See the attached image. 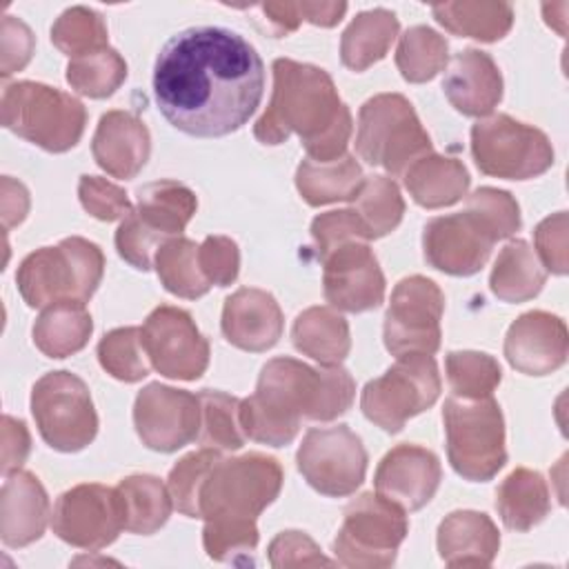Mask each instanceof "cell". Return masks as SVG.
<instances>
[{
    "mask_svg": "<svg viewBox=\"0 0 569 569\" xmlns=\"http://www.w3.org/2000/svg\"><path fill=\"white\" fill-rule=\"evenodd\" d=\"M151 82L171 127L193 138H222L247 124L260 107L264 64L238 31L189 27L164 42Z\"/></svg>",
    "mask_w": 569,
    "mask_h": 569,
    "instance_id": "1",
    "label": "cell"
},
{
    "mask_svg": "<svg viewBox=\"0 0 569 569\" xmlns=\"http://www.w3.org/2000/svg\"><path fill=\"white\" fill-rule=\"evenodd\" d=\"M356 382L340 367H309L296 358H271L256 391L240 400V427L249 440L284 447L300 431V420L329 422L353 405Z\"/></svg>",
    "mask_w": 569,
    "mask_h": 569,
    "instance_id": "2",
    "label": "cell"
},
{
    "mask_svg": "<svg viewBox=\"0 0 569 569\" xmlns=\"http://www.w3.org/2000/svg\"><path fill=\"white\" fill-rule=\"evenodd\" d=\"M273 89L264 113L253 124L262 144H280L300 136L307 158L331 162L345 156L353 120L331 76L309 62L278 58L271 64Z\"/></svg>",
    "mask_w": 569,
    "mask_h": 569,
    "instance_id": "3",
    "label": "cell"
},
{
    "mask_svg": "<svg viewBox=\"0 0 569 569\" xmlns=\"http://www.w3.org/2000/svg\"><path fill=\"white\" fill-rule=\"evenodd\" d=\"M104 273L102 249L80 236L31 251L16 271V284L31 309L53 302H89Z\"/></svg>",
    "mask_w": 569,
    "mask_h": 569,
    "instance_id": "4",
    "label": "cell"
},
{
    "mask_svg": "<svg viewBox=\"0 0 569 569\" xmlns=\"http://www.w3.org/2000/svg\"><path fill=\"white\" fill-rule=\"evenodd\" d=\"M2 127L18 138L49 151L64 153L73 149L87 124L84 104L56 87L18 80L2 89Z\"/></svg>",
    "mask_w": 569,
    "mask_h": 569,
    "instance_id": "5",
    "label": "cell"
},
{
    "mask_svg": "<svg viewBox=\"0 0 569 569\" xmlns=\"http://www.w3.org/2000/svg\"><path fill=\"white\" fill-rule=\"evenodd\" d=\"M356 151L367 164L398 178L433 149L413 104L402 93H378L358 111Z\"/></svg>",
    "mask_w": 569,
    "mask_h": 569,
    "instance_id": "6",
    "label": "cell"
},
{
    "mask_svg": "<svg viewBox=\"0 0 569 569\" xmlns=\"http://www.w3.org/2000/svg\"><path fill=\"white\" fill-rule=\"evenodd\" d=\"M442 425L447 458L458 476L471 482H487L505 467V418L493 396L476 400L447 398Z\"/></svg>",
    "mask_w": 569,
    "mask_h": 569,
    "instance_id": "7",
    "label": "cell"
},
{
    "mask_svg": "<svg viewBox=\"0 0 569 569\" xmlns=\"http://www.w3.org/2000/svg\"><path fill=\"white\" fill-rule=\"evenodd\" d=\"M282 480V467L271 456L220 458L200 487V518L256 520L278 498Z\"/></svg>",
    "mask_w": 569,
    "mask_h": 569,
    "instance_id": "8",
    "label": "cell"
},
{
    "mask_svg": "<svg viewBox=\"0 0 569 569\" xmlns=\"http://www.w3.org/2000/svg\"><path fill=\"white\" fill-rule=\"evenodd\" d=\"M407 533V513L382 496L367 491L345 507L331 549L336 562L345 567L382 569L396 562Z\"/></svg>",
    "mask_w": 569,
    "mask_h": 569,
    "instance_id": "9",
    "label": "cell"
},
{
    "mask_svg": "<svg viewBox=\"0 0 569 569\" xmlns=\"http://www.w3.org/2000/svg\"><path fill=\"white\" fill-rule=\"evenodd\" d=\"M442 389L433 356L409 353L378 378L369 380L360 393V409L369 422L387 433H398L409 418L433 407Z\"/></svg>",
    "mask_w": 569,
    "mask_h": 569,
    "instance_id": "10",
    "label": "cell"
},
{
    "mask_svg": "<svg viewBox=\"0 0 569 569\" xmlns=\"http://www.w3.org/2000/svg\"><path fill=\"white\" fill-rule=\"evenodd\" d=\"M31 416L40 438L56 451L76 453L98 433V413L87 382L71 371H49L31 389Z\"/></svg>",
    "mask_w": 569,
    "mask_h": 569,
    "instance_id": "11",
    "label": "cell"
},
{
    "mask_svg": "<svg viewBox=\"0 0 569 569\" xmlns=\"http://www.w3.org/2000/svg\"><path fill=\"white\" fill-rule=\"evenodd\" d=\"M471 156L485 176L502 180L538 178L553 167L549 138L507 113L480 118L471 127Z\"/></svg>",
    "mask_w": 569,
    "mask_h": 569,
    "instance_id": "12",
    "label": "cell"
},
{
    "mask_svg": "<svg viewBox=\"0 0 569 569\" xmlns=\"http://www.w3.org/2000/svg\"><path fill=\"white\" fill-rule=\"evenodd\" d=\"M367 449L347 425L313 427L305 433L296 465L311 489L329 498L356 493L367 473Z\"/></svg>",
    "mask_w": 569,
    "mask_h": 569,
    "instance_id": "13",
    "label": "cell"
},
{
    "mask_svg": "<svg viewBox=\"0 0 569 569\" xmlns=\"http://www.w3.org/2000/svg\"><path fill=\"white\" fill-rule=\"evenodd\" d=\"M445 313L442 289L425 278H402L393 291L385 311L382 340L391 356L425 353L433 356L440 349V320Z\"/></svg>",
    "mask_w": 569,
    "mask_h": 569,
    "instance_id": "14",
    "label": "cell"
},
{
    "mask_svg": "<svg viewBox=\"0 0 569 569\" xmlns=\"http://www.w3.org/2000/svg\"><path fill=\"white\" fill-rule=\"evenodd\" d=\"M140 340L151 367L171 380H198L209 365V340L189 311L156 307L140 327Z\"/></svg>",
    "mask_w": 569,
    "mask_h": 569,
    "instance_id": "15",
    "label": "cell"
},
{
    "mask_svg": "<svg viewBox=\"0 0 569 569\" xmlns=\"http://www.w3.org/2000/svg\"><path fill=\"white\" fill-rule=\"evenodd\" d=\"M200 398L160 382L142 387L133 402V427L151 451L173 453L200 436Z\"/></svg>",
    "mask_w": 569,
    "mask_h": 569,
    "instance_id": "16",
    "label": "cell"
},
{
    "mask_svg": "<svg viewBox=\"0 0 569 569\" xmlns=\"http://www.w3.org/2000/svg\"><path fill=\"white\" fill-rule=\"evenodd\" d=\"M51 529L78 549L98 551L111 545L124 529L116 487L84 482L67 489L53 505Z\"/></svg>",
    "mask_w": 569,
    "mask_h": 569,
    "instance_id": "17",
    "label": "cell"
},
{
    "mask_svg": "<svg viewBox=\"0 0 569 569\" xmlns=\"http://www.w3.org/2000/svg\"><path fill=\"white\" fill-rule=\"evenodd\" d=\"M320 262L325 300L336 311L362 313L382 305L385 276L369 242H342L322 256Z\"/></svg>",
    "mask_w": 569,
    "mask_h": 569,
    "instance_id": "18",
    "label": "cell"
},
{
    "mask_svg": "<svg viewBox=\"0 0 569 569\" xmlns=\"http://www.w3.org/2000/svg\"><path fill=\"white\" fill-rule=\"evenodd\" d=\"M498 242L496 233L469 209L431 218L422 231L425 260L449 276L478 273Z\"/></svg>",
    "mask_w": 569,
    "mask_h": 569,
    "instance_id": "19",
    "label": "cell"
},
{
    "mask_svg": "<svg viewBox=\"0 0 569 569\" xmlns=\"http://www.w3.org/2000/svg\"><path fill=\"white\" fill-rule=\"evenodd\" d=\"M442 467L438 456L420 445H396L373 473L376 493L400 507L405 513L422 509L438 491Z\"/></svg>",
    "mask_w": 569,
    "mask_h": 569,
    "instance_id": "20",
    "label": "cell"
},
{
    "mask_svg": "<svg viewBox=\"0 0 569 569\" xmlns=\"http://www.w3.org/2000/svg\"><path fill=\"white\" fill-rule=\"evenodd\" d=\"M502 349L507 362L525 376L553 373L567 362V325L549 311H525L507 329Z\"/></svg>",
    "mask_w": 569,
    "mask_h": 569,
    "instance_id": "21",
    "label": "cell"
},
{
    "mask_svg": "<svg viewBox=\"0 0 569 569\" xmlns=\"http://www.w3.org/2000/svg\"><path fill=\"white\" fill-rule=\"evenodd\" d=\"M220 329L227 342L236 349L262 353L278 345L284 329V316L269 291L240 287L224 300Z\"/></svg>",
    "mask_w": 569,
    "mask_h": 569,
    "instance_id": "22",
    "label": "cell"
},
{
    "mask_svg": "<svg viewBox=\"0 0 569 569\" xmlns=\"http://www.w3.org/2000/svg\"><path fill=\"white\" fill-rule=\"evenodd\" d=\"M91 153L96 164L111 178L131 180L149 160L151 136L147 124L131 111L111 109L100 116Z\"/></svg>",
    "mask_w": 569,
    "mask_h": 569,
    "instance_id": "23",
    "label": "cell"
},
{
    "mask_svg": "<svg viewBox=\"0 0 569 569\" xmlns=\"http://www.w3.org/2000/svg\"><path fill=\"white\" fill-rule=\"evenodd\" d=\"M442 91L458 113L485 118L502 100V73L487 51L469 47L449 60Z\"/></svg>",
    "mask_w": 569,
    "mask_h": 569,
    "instance_id": "24",
    "label": "cell"
},
{
    "mask_svg": "<svg viewBox=\"0 0 569 569\" xmlns=\"http://www.w3.org/2000/svg\"><path fill=\"white\" fill-rule=\"evenodd\" d=\"M49 520V496L31 471H13L0 491V538L7 547H27L42 538Z\"/></svg>",
    "mask_w": 569,
    "mask_h": 569,
    "instance_id": "25",
    "label": "cell"
},
{
    "mask_svg": "<svg viewBox=\"0 0 569 569\" xmlns=\"http://www.w3.org/2000/svg\"><path fill=\"white\" fill-rule=\"evenodd\" d=\"M436 547L447 567H489L500 551V533L487 513L458 509L438 525Z\"/></svg>",
    "mask_w": 569,
    "mask_h": 569,
    "instance_id": "26",
    "label": "cell"
},
{
    "mask_svg": "<svg viewBox=\"0 0 569 569\" xmlns=\"http://www.w3.org/2000/svg\"><path fill=\"white\" fill-rule=\"evenodd\" d=\"M405 187L411 200L425 209H440L456 204L467 196L469 171L458 158L427 153L418 158L405 173Z\"/></svg>",
    "mask_w": 569,
    "mask_h": 569,
    "instance_id": "27",
    "label": "cell"
},
{
    "mask_svg": "<svg viewBox=\"0 0 569 569\" xmlns=\"http://www.w3.org/2000/svg\"><path fill=\"white\" fill-rule=\"evenodd\" d=\"M291 342L302 356L325 367L340 365L351 351L349 322L333 307H309L296 316Z\"/></svg>",
    "mask_w": 569,
    "mask_h": 569,
    "instance_id": "28",
    "label": "cell"
},
{
    "mask_svg": "<svg viewBox=\"0 0 569 569\" xmlns=\"http://www.w3.org/2000/svg\"><path fill=\"white\" fill-rule=\"evenodd\" d=\"M496 509L502 525L511 531H529L551 511V496L540 471L518 467L496 491Z\"/></svg>",
    "mask_w": 569,
    "mask_h": 569,
    "instance_id": "29",
    "label": "cell"
},
{
    "mask_svg": "<svg viewBox=\"0 0 569 569\" xmlns=\"http://www.w3.org/2000/svg\"><path fill=\"white\" fill-rule=\"evenodd\" d=\"M362 182V167L349 153L331 162H316L305 158L296 169V189L309 207L353 202Z\"/></svg>",
    "mask_w": 569,
    "mask_h": 569,
    "instance_id": "30",
    "label": "cell"
},
{
    "mask_svg": "<svg viewBox=\"0 0 569 569\" xmlns=\"http://www.w3.org/2000/svg\"><path fill=\"white\" fill-rule=\"evenodd\" d=\"M122 527L136 536H151L171 516L173 500L167 485L149 473H133L116 487Z\"/></svg>",
    "mask_w": 569,
    "mask_h": 569,
    "instance_id": "31",
    "label": "cell"
},
{
    "mask_svg": "<svg viewBox=\"0 0 569 569\" xmlns=\"http://www.w3.org/2000/svg\"><path fill=\"white\" fill-rule=\"evenodd\" d=\"M198 209L196 193L178 180H153L138 189L136 216L160 238L180 236Z\"/></svg>",
    "mask_w": 569,
    "mask_h": 569,
    "instance_id": "32",
    "label": "cell"
},
{
    "mask_svg": "<svg viewBox=\"0 0 569 569\" xmlns=\"http://www.w3.org/2000/svg\"><path fill=\"white\" fill-rule=\"evenodd\" d=\"M93 331L91 313L84 302L64 300L42 309L31 329L33 345L47 358H67L84 349Z\"/></svg>",
    "mask_w": 569,
    "mask_h": 569,
    "instance_id": "33",
    "label": "cell"
},
{
    "mask_svg": "<svg viewBox=\"0 0 569 569\" xmlns=\"http://www.w3.org/2000/svg\"><path fill=\"white\" fill-rule=\"evenodd\" d=\"M400 22L393 11L376 7L358 13L340 38V60L351 71H365L387 56L398 38Z\"/></svg>",
    "mask_w": 569,
    "mask_h": 569,
    "instance_id": "34",
    "label": "cell"
},
{
    "mask_svg": "<svg viewBox=\"0 0 569 569\" xmlns=\"http://www.w3.org/2000/svg\"><path fill=\"white\" fill-rule=\"evenodd\" d=\"M545 280L547 271L529 242L516 238L500 249L489 276V287L502 302H525L542 291Z\"/></svg>",
    "mask_w": 569,
    "mask_h": 569,
    "instance_id": "35",
    "label": "cell"
},
{
    "mask_svg": "<svg viewBox=\"0 0 569 569\" xmlns=\"http://www.w3.org/2000/svg\"><path fill=\"white\" fill-rule=\"evenodd\" d=\"M431 13L449 33L480 42L502 40L513 24L509 2H445L433 4Z\"/></svg>",
    "mask_w": 569,
    "mask_h": 569,
    "instance_id": "36",
    "label": "cell"
},
{
    "mask_svg": "<svg viewBox=\"0 0 569 569\" xmlns=\"http://www.w3.org/2000/svg\"><path fill=\"white\" fill-rule=\"evenodd\" d=\"M153 267L162 287L178 298L196 300L211 289L198 262V244L184 236L164 240L153 256Z\"/></svg>",
    "mask_w": 569,
    "mask_h": 569,
    "instance_id": "37",
    "label": "cell"
},
{
    "mask_svg": "<svg viewBox=\"0 0 569 569\" xmlns=\"http://www.w3.org/2000/svg\"><path fill=\"white\" fill-rule=\"evenodd\" d=\"M449 64V42L427 24L409 27L396 49V67L411 84L433 80Z\"/></svg>",
    "mask_w": 569,
    "mask_h": 569,
    "instance_id": "38",
    "label": "cell"
},
{
    "mask_svg": "<svg viewBox=\"0 0 569 569\" xmlns=\"http://www.w3.org/2000/svg\"><path fill=\"white\" fill-rule=\"evenodd\" d=\"M127 80V62L113 47L84 53L69 60L67 82L80 96L102 100L113 96Z\"/></svg>",
    "mask_w": 569,
    "mask_h": 569,
    "instance_id": "39",
    "label": "cell"
},
{
    "mask_svg": "<svg viewBox=\"0 0 569 569\" xmlns=\"http://www.w3.org/2000/svg\"><path fill=\"white\" fill-rule=\"evenodd\" d=\"M353 211L367 227L369 238L378 240L400 224L405 216V200L393 178L365 176V182L353 200Z\"/></svg>",
    "mask_w": 569,
    "mask_h": 569,
    "instance_id": "40",
    "label": "cell"
},
{
    "mask_svg": "<svg viewBox=\"0 0 569 569\" xmlns=\"http://www.w3.org/2000/svg\"><path fill=\"white\" fill-rule=\"evenodd\" d=\"M200 398V442L218 451H238L244 445V431L240 427V398L218 391L202 389Z\"/></svg>",
    "mask_w": 569,
    "mask_h": 569,
    "instance_id": "41",
    "label": "cell"
},
{
    "mask_svg": "<svg viewBox=\"0 0 569 569\" xmlns=\"http://www.w3.org/2000/svg\"><path fill=\"white\" fill-rule=\"evenodd\" d=\"M51 42L69 60L109 47V33L102 16L89 7L64 9L51 27Z\"/></svg>",
    "mask_w": 569,
    "mask_h": 569,
    "instance_id": "42",
    "label": "cell"
},
{
    "mask_svg": "<svg viewBox=\"0 0 569 569\" xmlns=\"http://www.w3.org/2000/svg\"><path fill=\"white\" fill-rule=\"evenodd\" d=\"M451 396L456 398H487L502 380L498 360L482 351H449L445 360Z\"/></svg>",
    "mask_w": 569,
    "mask_h": 569,
    "instance_id": "43",
    "label": "cell"
},
{
    "mask_svg": "<svg viewBox=\"0 0 569 569\" xmlns=\"http://www.w3.org/2000/svg\"><path fill=\"white\" fill-rule=\"evenodd\" d=\"M98 362L116 380L138 382L149 376L151 362L140 340V327H118L98 342Z\"/></svg>",
    "mask_w": 569,
    "mask_h": 569,
    "instance_id": "44",
    "label": "cell"
},
{
    "mask_svg": "<svg viewBox=\"0 0 569 569\" xmlns=\"http://www.w3.org/2000/svg\"><path fill=\"white\" fill-rule=\"evenodd\" d=\"M220 451L211 447H202L182 456L167 476V489L173 500V509H178L187 518H200V487L213 465L220 460Z\"/></svg>",
    "mask_w": 569,
    "mask_h": 569,
    "instance_id": "45",
    "label": "cell"
},
{
    "mask_svg": "<svg viewBox=\"0 0 569 569\" xmlns=\"http://www.w3.org/2000/svg\"><path fill=\"white\" fill-rule=\"evenodd\" d=\"M256 520H204L202 547L211 560L247 565L258 547Z\"/></svg>",
    "mask_w": 569,
    "mask_h": 569,
    "instance_id": "46",
    "label": "cell"
},
{
    "mask_svg": "<svg viewBox=\"0 0 569 569\" xmlns=\"http://www.w3.org/2000/svg\"><path fill=\"white\" fill-rule=\"evenodd\" d=\"M262 13L267 16L276 38H282L311 22L316 27H333L347 13V2H264Z\"/></svg>",
    "mask_w": 569,
    "mask_h": 569,
    "instance_id": "47",
    "label": "cell"
},
{
    "mask_svg": "<svg viewBox=\"0 0 569 569\" xmlns=\"http://www.w3.org/2000/svg\"><path fill=\"white\" fill-rule=\"evenodd\" d=\"M467 209L473 211L493 233L498 240L511 238L522 220L520 207L509 191L496 187H480L467 198Z\"/></svg>",
    "mask_w": 569,
    "mask_h": 569,
    "instance_id": "48",
    "label": "cell"
},
{
    "mask_svg": "<svg viewBox=\"0 0 569 569\" xmlns=\"http://www.w3.org/2000/svg\"><path fill=\"white\" fill-rule=\"evenodd\" d=\"M78 198L82 209L102 222L127 218L133 211L124 189L100 176H80Z\"/></svg>",
    "mask_w": 569,
    "mask_h": 569,
    "instance_id": "49",
    "label": "cell"
},
{
    "mask_svg": "<svg viewBox=\"0 0 569 569\" xmlns=\"http://www.w3.org/2000/svg\"><path fill=\"white\" fill-rule=\"evenodd\" d=\"M311 238L316 244L318 260L342 242L371 240L367 227L362 224L360 216L353 209H338V211H327L316 216L311 222Z\"/></svg>",
    "mask_w": 569,
    "mask_h": 569,
    "instance_id": "50",
    "label": "cell"
},
{
    "mask_svg": "<svg viewBox=\"0 0 569 569\" xmlns=\"http://www.w3.org/2000/svg\"><path fill=\"white\" fill-rule=\"evenodd\" d=\"M162 242H164V238L153 233L136 216V211H131L127 218H122V222L116 231L118 256L138 271H149L153 267V256Z\"/></svg>",
    "mask_w": 569,
    "mask_h": 569,
    "instance_id": "51",
    "label": "cell"
},
{
    "mask_svg": "<svg viewBox=\"0 0 569 569\" xmlns=\"http://www.w3.org/2000/svg\"><path fill=\"white\" fill-rule=\"evenodd\" d=\"M269 562L276 569H289V567H318V565H333L331 558H327L316 540L298 529L280 531L269 542Z\"/></svg>",
    "mask_w": 569,
    "mask_h": 569,
    "instance_id": "52",
    "label": "cell"
},
{
    "mask_svg": "<svg viewBox=\"0 0 569 569\" xmlns=\"http://www.w3.org/2000/svg\"><path fill=\"white\" fill-rule=\"evenodd\" d=\"M198 262L213 287H229L240 271V251L229 236H207L198 244Z\"/></svg>",
    "mask_w": 569,
    "mask_h": 569,
    "instance_id": "53",
    "label": "cell"
},
{
    "mask_svg": "<svg viewBox=\"0 0 569 569\" xmlns=\"http://www.w3.org/2000/svg\"><path fill=\"white\" fill-rule=\"evenodd\" d=\"M533 242L538 260L545 271L565 276L567 273V211H558L545 218L536 231Z\"/></svg>",
    "mask_w": 569,
    "mask_h": 569,
    "instance_id": "54",
    "label": "cell"
},
{
    "mask_svg": "<svg viewBox=\"0 0 569 569\" xmlns=\"http://www.w3.org/2000/svg\"><path fill=\"white\" fill-rule=\"evenodd\" d=\"M36 38L31 29L16 16H2V60L0 73L9 78L16 71H22L33 56Z\"/></svg>",
    "mask_w": 569,
    "mask_h": 569,
    "instance_id": "55",
    "label": "cell"
},
{
    "mask_svg": "<svg viewBox=\"0 0 569 569\" xmlns=\"http://www.w3.org/2000/svg\"><path fill=\"white\" fill-rule=\"evenodd\" d=\"M31 451V436H29V429L22 420L4 413L2 416V473L9 476L13 471H18L27 456Z\"/></svg>",
    "mask_w": 569,
    "mask_h": 569,
    "instance_id": "56",
    "label": "cell"
},
{
    "mask_svg": "<svg viewBox=\"0 0 569 569\" xmlns=\"http://www.w3.org/2000/svg\"><path fill=\"white\" fill-rule=\"evenodd\" d=\"M29 213V191L11 176H2V224L4 231L20 224Z\"/></svg>",
    "mask_w": 569,
    "mask_h": 569,
    "instance_id": "57",
    "label": "cell"
}]
</instances>
